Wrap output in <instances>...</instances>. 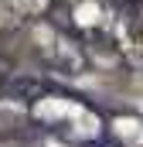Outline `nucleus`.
Segmentation results:
<instances>
[{
    "label": "nucleus",
    "instance_id": "obj_1",
    "mask_svg": "<svg viewBox=\"0 0 143 147\" xmlns=\"http://www.w3.org/2000/svg\"><path fill=\"white\" fill-rule=\"evenodd\" d=\"M10 92H17V96L31 99V96L41 92V82H31V79H14V82H10Z\"/></svg>",
    "mask_w": 143,
    "mask_h": 147
}]
</instances>
